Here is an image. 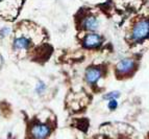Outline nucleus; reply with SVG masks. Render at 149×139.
Segmentation results:
<instances>
[{"label": "nucleus", "instance_id": "1a4fd4ad", "mask_svg": "<svg viewBox=\"0 0 149 139\" xmlns=\"http://www.w3.org/2000/svg\"><path fill=\"white\" fill-rule=\"evenodd\" d=\"M46 89H47V86H46V84H45L44 82H38L37 85H36V93L39 95L43 94L45 91H46Z\"/></svg>", "mask_w": 149, "mask_h": 139}, {"label": "nucleus", "instance_id": "423d86ee", "mask_svg": "<svg viewBox=\"0 0 149 139\" xmlns=\"http://www.w3.org/2000/svg\"><path fill=\"white\" fill-rule=\"evenodd\" d=\"M81 26L85 30H88V32H95L98 28H99L100 22L96 16L90 15L82 19Z\"/></svg>", "mask_w": 149, "mask_h": 139}, {"label": "nucleus", "instance_id": "20e7f679", "mask_svg": "<svg viewBox=\"0 0 149 139\" xmlns=\"http://www.w3.org/2000/svg\"><path fill=\"white\" fill-rule=\"evenodd\" d=\"M137 67L136 61L132 58H125L122 59L116 66V71L119 75H127L132 73Z\"/></svg>", "mask_w": 149, "mask_h": 139}, {"label": "nucleus", "instance_id": "6e6552de", "mask_svg": "<svg viewBox=\"0 0 149 139\" xmlns=\"http://www.w3.org/2000/svg\"><path fill=\"white\" fill-rule=\"evenodd\" d=\"M121 96V93H120L118 90H114V91H109L107 93H105L103 96H102V99L103 100H107V102H109L112 99H117Z\"/></svg>", "mask_w": 149, "mask_h": 139}, {"label": "nucleus", "instance_id": "7ed1b4c3", "mask_svg": "<svg viewBox=\"0 0 149 139\" xmlns=\"http://www.w3.org/2000/svg\"><path fill=\"white\" fill-rule=\"evenodd\" d=\"M103 43V38L97 32H89L82 40V46L87 49H95L100 47Z\"/></svg>", "mask_w": 149, "mask_h": 139}, {"label": "nucleus", "instance_id": "f257e3e1", "mask_svg": "<svg viewBox=\"0 0 149 139\" xmlns=\"http://www.w3.org/2000/svg\"><path fill=\"white\" fill-rule=\"evenodd\" d=\"M149 36V19L139 20L130 32V39L134 42H141Z\"/></svg>", "mask_w": 149, "mask_h": 139}, {"label": "nucleus", "instance_id": "f03ea898", "mask_svg": "<svg viewBox=\"0 0 149 139\" xmlns=\"http://www.w3.org/2000/svg\"><path fill=\"white\" fill-rule=\"evenodd\" d=\"M51 134V127L47 124L37 122L30 128V135L33 139H46Z\"/></svg>", "mask_w": 149, "mask_h": 139}, {"label": "nucleus", "instance_id": "f8f14e48", "mask_svg": "<svg viewBox=\"0 0 149 139\" xmlns=\"http://www.w3.org/2000/svg\"><path fill=\"white\" fill-rule=\"evenodd\" d=\"M0 1H2V0H0Z\"/></svg>", "mask_w": 149, "mask_h": 139}, {"label": "nucleus", "instance_id": "39448f33", "mask_svg": "<svg viewBox=\"0 0 149 139\" xmlns=\"http://www.w3.org/2000/svg\"><path fill=\"white\" fill-rule=\"evenodd\" d=\"M102 77V70L99 67H89L85 72V79L89 85H95L97 82L101 79Z\"/></svg>", "mask_w": 149, "mask_h": 139}, {"label": "nucleus", "instance_id": "9d476101", "mask_svg": "<svg viewBox=\"0 0 149 139\" xmlns=\"http://www.w3.org/2000/svg\"><path fill=\"white\" fill-rule=\"evenodd\" d=\"M10 32H12V29H10V27H8V26H4V27L0 28V38H1V39L6 38L8 36L10 35Z\"/></svg>", "mask_w": 149, "mask_h": 139}, {"label": "nucleus", "instance_id": "0eeeda50", "mask_svg": "<svg viewBox=\"0 0 149 139\" xmlns=\"http://www.w3.org/2000/svg\"><path fill=\"white\" fill-rule=\"evenodd\" d=\"M31 46V39L26 36H19L15 38L13 42V47L17 50H26L29 49Z\"/></svg>", "mask_w": 149, "mask_h": 139}, {"label": "nucleus", "instance_id": "9b49d317", "mask_svg": "<svg viewBox=\"0 0 149 139\" xmlns=\"http://www.w3.org/2000/svg\"><path fill=\"white\" fill-rule=\"evenodd\" d=\"M107 108H109V111H115V110L118 108V102L117 99H112L107 102Z\"/></svg>", "mask_w": 149, "mask_h": 139}]
</instances>
